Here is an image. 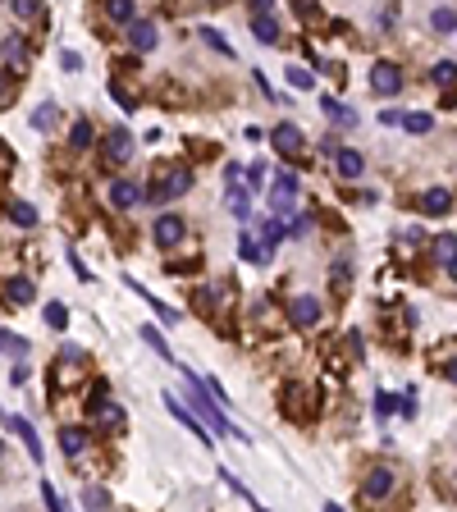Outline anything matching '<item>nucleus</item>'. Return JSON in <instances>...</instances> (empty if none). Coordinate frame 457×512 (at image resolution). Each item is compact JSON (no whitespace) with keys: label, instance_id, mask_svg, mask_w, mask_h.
<instances>
[{"label":"nucleus","instance_id":"1","mask_svg":"<svg viewBox=\"0 0 457 512\" xmlns=\"http://www.w3.org/2000/svg\"><path fill=\"white\" fill-rule=\"evenodd\" d=\"M174 366H179V371H183V380H188V389H192V407H197V417L206 421V426L215 430V434H233V439H242V443H247L251 434H242V430H238V426H233V421L225 417V412H220L215 403H210V398H215V393L206 389V380H197V375H192V371H188V366H183V362H174Z\"/></svg>","mask_w":457,"mask_h":512},{"label":"nucleus","instance_id":"2","mask_svg":"<svg viewBox=\"0 0 457 512\" xmlns=\"http://www.w3.org/2000/svg\"><path fill=\"white\" fill-rule=\"evenodd\" d=\"M160 398H165V412H170V417H174V421H179V426H183V430H188V434H197V439H201V443H206V448H210V443H215V430H210V426H206V421H197V417H192V412H188V407H183V403H179V398H174V393H160Z\"/></svg>","mask_w":457,"mask_h":512},{"label":"nucleus","instance_id":"3","mask_svg":"<svg viewBox=\"0 0 457 512\" xmlns=\"http://www.w3.org/2000/svg\"><path fill=\"white\" fill-rule=\"evenodd\" d=\"M293 197H297V174L284 169V174L275 179V192H270V206H275V215L284 220V225L293 220Z\"/></svg>","mask_w":457,"mask_h":512},{"label":"nucleus","instance_id":"4","mask_svg":"<svg viewBox=\"0 0 457 512\" xmlns=\"http://www.w3.org/2000/svg\"><path fill=\"white\" fill-rule=\"evenodd\" d=\"M151 243L160 247V252L179 247V243H183V215H155V225H151Z\"/></svg>","mask_w":457,"mask_h":512},{"label":"nucleus","instance_id":"5","mask_svg":"<svg viewBox=\"0 0 457 512\" xmlns=\"http://www.w3.org/2000/svg\"><path fill=\"white\" fill-rule=\"evenodd\" d=\"M188 188H192V169H170L165 183H155L147 192V201H170V197H179V192H188Z\"/></svg>","mask_w":457,"mask_h":512},{"label":"nucleus","instance_id":"6","mask_svg":"<svg viewBox=\"0 0 457 512\" xmlns=\"http://www.w3.org/2000/svg\"><path fill=\"white\" fill-rule=\"evenodd\" d=\"M371 92H380V96L403 92V69H398V64H388V60H380L371 69Z\"/></svg>","mask_w":457,"mask_h":512},{"label":"nucleus","instance_id":"7","mask_svg":"<svg viewBox=\"0 0 457 512\" xmlns=\"http://www.w3.org/2000/svg\"><path fill=\"white\" fill-rule=\"evenodd\" d=\"M129 160H133V138L129 129H114L105 138V165H129Z\"/></svg>","mask_w":457,"mask_h":512},{"label":"nucleus","instance_id":"8","mask_svg":"<svg viewBox=\"0 0 457 512\" xmlns=\"http://www.w3.org/2000/svg\"><path fill=\"white\" fill-rule=\"evenodd\" d=\"M138 201H142V188H138V183H129V179H114L110 183V206L114 210H133Z\"/></svg>","mask_w":457,"mask_h":512},{"label":"nucleus","instance_id":"9","mask_svg":"<svg viewBox=\"0 0 457 512\" xmlns=\"http://www.w3.org/2000/svg\"><path fill=\"white\" fill-rule=\"evenodd\" d=\"M5 426L14 430V434H23V448H28V458L42 467V439H37V430H32V421H23V417H5Z\"/></svg>","mask_w":457,"mask_h":512},{"label":"nucleus","instance_id":"10","mask_svg":"<svg viewBox=\"0 0 457 512\" xmlns=\"http://www.w3.org/2000/svg\"><path fill=\"white\" fill-rule=\"evenodd\" d=\"M155 42H160L155 23H142V18H133V23H129V46H133V51H155Z\"/></svg>","mask_w":457,"mask_h":512},{"label":"nucleus","instance_id":"11","mask_svg":"<svg viewBox=\"0 0 457 512\" xmlns=\"http://www.w3.org/2000/svg\"><path fill=\"white\" fill-rule=\"evenodd\" d=\"M270 142H275L279 156H297V147H302V133H297V124H279V129L270 133Z\"/></svg>","mask_w":457,"mask_h":512},{"label":"nucleus","instance_id":"12","mask_svg":"<svg viewBox=\"0 0 457 512\" xmlns=\"http://www.w3.org/2000/svg\"><path fill=\"white\" fill-rule=\"evenodd\" d=\"M124 284H129V288H133V293H138V297H147V306H151V311H155V316H160V321H165V325H179V321H183V316H179V311H174V306H165V302H160V297H151V293H147V288H142V284H138V279H124Z\"/></svg>","mask_w":457,"mask_h":512},{"label":"nucleus","instance_id":"13","mask_svg":"<svg viewBox=\"0 0 457 512\" xmlns=\"http://www.w3.org/2000/svg\"><path fill=\"white\" fill-rule=\"evenodd\" d=\"M334 165L343 179H362V169H366V160H362V151H352V147H338L334 151Z\"/></svg>","mask_w":457,"mask_h":512},{"label":"nucleus","instance_id":"14","mask_svg":"<svg viewBox=\"0 0 457 512\" xmlns=\"http://www.w3.org/2000/svg\"><path fill=\"white\" fill-rule=\"evenodd\" d=\"M225 206H229V215L251 220V201H247V192H242V183H225Z\"/></svg>","mask_w":457,"mask_h":512},{"label":"nucleus","instance_id":"15","mask_svg":"<svg viewBox=\"0 0 457 512\" xmlns=\"http://www.w3.org/2000/svg\"><path fill=\"white\" fill-rule=\"evenodd\" d=\"M251 32H256V42L279 46V18L275 14H251Z\"/></svg>","mask_w":457,"mask_h":512},{"label":"nucleus","instance_id":"16","mask_svg":"<svg viewBox=\"0 0 457 512\" xmlns=\"http://www.w3.org/2000/svg\"><path fill=\"white\" fill-rule=\"evenodd\" d=\"M238 252H242V261H251V266H270V256H275L266 243H251L247 229H242V238H238Z\"/></svg>","mask_w":457,"mask_h":512},{"label":"nucleus","instance_id":"17","mask_svg":"<svg viewBox=\"0 0 457 512\" xmlns=\"http://www.w3.org/2000/svg\"><path fill=\"white\" fill-rule=\"evenodd\" d=\"M320 110H325V119H334V124H343V129H352L357 124V114L348 110L343 101H338V96H320Z\"/></svg>","mask_w":457,"mask_h":512},{"label":"nucleus","instance_id":"18","mask_svg":"<svg viewBox=\"0 0 457 512\" xmlns=\"http://www.w3.org/2000/svg\"><path fill=\"white\" fill-rule=\"evenodd\" d=\"M288 316H293L297 325H316V321H320V302H316V297H293Z\"/></svg>","mask_w":457,"mask_h":512},{"label":"nucleus","instance_id":"19","mask_svg":"<svg viewBox=\"0 0 457 512\" xmlns=\"http://www.w3.org/2000/svg\"><path fill=\"white\" fill-rule=\"evenodd\" d=\"M388 489H393V471H388V467H375L371 476H366V499H384Z\"/></svg>","mask_w":457,"mask_h":512},{"label":"nucleus","instance_id":"20","mask_svg":"<svg viewBox=\"0 0 457 512\" xmlns=\"http://www.w3.org/2000/svg\"><path fill=\"white\" fill-rule=\"evenodd\" d=\"M449 206H453V197H449L444 188L421 192V210H425V215H449Z\"/></svg>","mask_w":457,"mask_h":512},{"label":"nucleus","instance_id":"21","mask_svg":"<svg viewBox=\"0 0 457 512\" xmlns=\"http://www.w3.org/2000/svg\"><path fill=\"white\" fill-rule=\"evenodd\" d=\"M142 343H147L151 352L160 357V362H170V366H174V352H170V343H165V334L155 330V325H142Z\"/></svg>","mask_w":457,"mask_h":512},{"label":"nucleus","instance_id":"22","mask_svg":"<svg viewBox=\"0 0 457 512\" xmlns=\"http://www.w3.org/2000/svg\"><path fill=\"white\" fill-rule=\"evenodd\" d=\"M5 297H9V302H14V306H28V302H32V279H23V275H18V279H9V284H5Z\"/></svg>","mask_w":457,"mask_h":512},{"label":"nucleus","instance_id":"23","mask_svg":"<svg viewBox=\"0 0 457 512\" xmlns=\"http://www.w3.org/2000/svg\"><path fill=\"white\" fill-rule=\"evenodd\" d=\"M0 60H5L9 69H23V37H5V42H0Z\"/></svg>","mask_w":457,"mask_h":512},{"label":"nucleus","instance_id":"24","mask_svg":"<svg viewBox=\"0 0 457 512\" xmlns=\"http://www.w3.org/2000/svg\"><path fill=\"white\" fill-rule=\"evenodd\" d=\"M60 448H64V458H78V453L87 448V430H60Z\"/></svg>","mask_w":457,"mask_h":512},{"label":"nucleus","instance_id":"25","mask_svg":"<svg viewBox=\"0 0 457 512\" xmlns=\"http://www.w3.org/2000/svg\"><path fill=\"white\" fill-rule=\"evenodd\" d=\"M55 124H60V110H55L51 101H46V105H37V110H32V129H37V133H51Z\"/></svg>","mask_w":457,"mask_h":512},{"label":"nucleus","instance_id":"26","mask_svg":"<svg viewBox=\"0 0 457 512\" xmlns=\"http://www.w3.org/2000/svg\"><path fill=\"white\" fill-rule=\"evenodd\" d=\"M9 220H14L18 229H32L42 215H37V206H28V201H9Z\"/></svg>","mask_w":457,"mask_h":512},{"label":"nucleus","instance_id":"27","mask_svg":"<svg viewBox=\"0 0 457 512\" xmlns=\"http://www.w3.org/2000/svg\"><path fill=\"white\" fill-rule=\"evenodd\" d=\"M284 220H261V243H266L270 247V252H275V247H279V238H284Z\"/></svg>","mask_w":457,"mask_h":512},{"label":"nucleus","instance_id":"28","mask_svg":"<svg viewBox=\"0 0 457 512\" xmlns=\"http://www.w3.org/2000/svg\"><path fill=\"white\" fill-rule=\"evenodd\" d=\"M46 325H51V330L55 334H60V330H69V311H64V302H46Z\"/></svg>","mask_w":457,"mask_h":512},{"label":"nucleus","instance_id":"29","mask_svg":"<svg viewBox=\"0 0 457 512\" xmlns=\"http://www.w3.org/2000/svg\"><path fill=\"white\" fill-rule=\"evenodd\" d=\"M430 83H434V87H453V83H457V64H453V60H439V64L430 69Z\"/></svg>","mask_w":457,"mask_h":512},{"label":"nucleus","instance_id":"30","mask_svg":"<svg viewBox=\"0 0 457 512\" xmlns=\"http://www.w3.org/2000/svg\"><path fill=\"white\" fill-rule=\"evenodd\" d=\"M110 23H133V0H105Z\"/></svg>","mask_w":457,"mask_h":512},{"label":"nucleus","instance_id":"31","mask_svg":"<svg viewBox=\"0 0 457 512\" xmlns=\"http://www.w3.org/2000/svg\"><path fill=\"white\" fill-rule=\"evenodd\" d=\"M83 504H87V508H110V489L87 485V489H83Z\"/></svg>","mask_w":457,"mask_h":512},{"label":"nucleus","instance_id":"32","mask_svg":"<svg viewBox=\"0 0 457 512\" xmlns=\"http://www.w3.org/2000/svg\"><path fill=\"white\" fill-rule=\"evenodd\" d=\"M69 142H73V151L92 147V124H87V119H78V124H73V133H69Z\"/></svg>","mask_w":457,"mask_h":512},{"label":"nucleus","instance_id":"33","mask_svg":"<svg viewBox=\"0 0 457 512\" xmlns=\"http://www.w3.org/2000/svg\"><path fill=\"white\" fill-rule=\"evenodd\" d=\"M430 28H434V32H453V28H457V14H453V9H434V14H430Z\"/></svg>","mask_w":457,"mask_h":512},{"label":"nucleus","instance_id":"34","mask_svg":"<svg viewBox=\"0 0 457 512\" xmlns=\"http://www.w3.org/2000/svg\"><path fill=\"white\" fill-rule=\"evenodd\" d=\"M430 124H434L430 114H403V129L416 133V138H421V133H430Z\"/></svg>","mask_w":457,"mask_h":512},{"label":"nucleus","instance_id":"35","mask_svg":"<svg viewBox=\"0 0 457 512\" xmlns=\"http://www.w3.org/2000/svg\"><path fill=\"white\" fill-rule=\"evenodd\" d=\"M288 87H293V92H311L316 78H311V69H288Z\"/></svg>","mask_w":457,"mask_h":512},{"label":"nucleus","instance_id":"36","mask_svg":"<svg viewBox=\"0 0 457 512\" xmlns=\"http://www.w3.org/2000/svg\"><path fill=\"white\" fill-rule=\"evenodd\" d=\"M201 42H206V46H210V51H220V55H233V46H229V42H225V37H220V32H215V28H201Z\"/></svg>","mask_w":457,"mask_h":512},{"label":"nucleus","instance_id":"37","mask_svg":"<svg viewBox=\"0 0 457 512\" xmlns=\"http://www.w3.org/2000/svg\"><path fill=\"white\" fill-rule=\"evenodd\" d=\"M242 183H247L251 192H261V183H266V160H251V165H247V179H242Z\"/></svg>","mask_w":457,"mask_h":512},{"label":"nucleus","instance_id":"38","mask_svg":"<svg viewBox=\"0 0 457 512\" xmlns=\"http://www.w3.org/2000/svg\"><path fill=\"white\" fill-rule=\"evenodd\" d=\"M9 9H14L18 18H37L42 14V0H9Z\"/></svg>","mask_w":457,"mask_h":512},{"label":"nucleus","instance_id":"39","mask_svg":"<svg viewBox=\"0 0 457 512\" xmlns=\"http://www.w3.org/2000/svg\"><path fill=\"white\" fill-rule=\"evenodd\" d=\"M110 96L119 101V110H138V101H133V92L124 83H110Z\"/></svg>","mask_w":457,"mask_h":512},{"label":"nucleus","instance_id":"40","mask_svg":"<svg viewBox=\"0 0 457 512\" xmlns=\"http://www.w3.org/2000/svg\"><path fill=\"white\" fill-rule=\"evenodd\" d=\"M434 252H439V261H453L457 256V238H439V243H434Z\"/></svg>","mask_w":457,"mask_h":512},{"label":"nucleus","instance_id":"41","mask_svg":"<svg viewBox=\"0 0 457 512\" xmlns=\"http://www.w3.org/2000/svg\"><path fill=\"white\" fill-rule=\"evenodd\" d=\"M60 64L69 73H78V69H83V55H78V51H60Z\"/></svg>","mask_w":457,"mask_h":512},{"label":"nucleus","instance_id":"42","mask_svg":"<svg viewBox=\"0 0 457 512\" xmlns=\"http://www.w3.org/2000/svg\"><path fill=\"white\" fill-rule=\"evenodd\" d=\"M0 347H14V352H23L28 343H23V339H14V334H5V330H0Z\"/></svg>","mask_w":457,"mask_h":512},{"label":"nucleus","instance_id":"43","mask_svg":"<svg viewBox=\"0 0 457 512\" xmlns=\"http://www.w3.org/2000/svg\"><path fill=\"white\" fill-rule=\"evenodd\" d=\"M375 412H380V417H388V412H393V398H388V393H380V398H375Z\"/></svg>","mask_w":457,"mask_h":512},{"label":"nucleus","instance_id":"44","mask_svg":"<svg viewBox=\"0 0 457 512\" xmlns=\"http://www.w3.org/2000/svg\"><path fill=\"white\" fill-rule=\"evenodd\" d=\"M69 266H73V275H78V279H92V270H87V266H83V261H78L73 252H69Z\"/></svg>","mask_w":457,"mask_h":512},{"label":"nucleus","instance_id":"45","mask_svg":"<svg viewBox=\"0 0 457 512\" xmlns=\"http://www.w3.org/2000/svg\"><path fill=\"white\" fill-rule=\"evenodd\" d=\"M42 499H46V508H60V499H55V489L46 485V480H42Z\"/></svg>","mask_w":457,"mask_h":512},{"label":"nucleus","instance_id":"46","mask_svg":"<svg viewBox=\"0 0 457 512\" xmlns=\"http://www.w3.org/2000/svg\"><path fill=\"white\" fill-rule=\"evenodd\" d=\"M225 183H242V165H225Z\"/></svg>","mask_w":457,"mask_h":512},{"label":"nucleus","instance_id":"47","mask_svg":"<svg viewBox=\"0 0 457 512\" xmlns=\"http://www.w3.org/2000/svg\"><path fill=\"white\" fill-rule=\"evenodd\" d=\"M270 5L275 0H251V14H270Z\"/></svg>","mask_w":457,"mask_h":512},{"label":"nucleus","instance_id":"48","mask_svg":"<svg viewBox=\"0 0 457 512\" xmlns=\"http://www.w3.org/2000/svg\"><path fill=\"white\" fill-rule=\"evenodd\" d=\"M297 14H316V0H297Z\"/></svg>","mask_w":457,"mask_h":512},{"label":"nucleus","instance_id":"49","mask_svg":"<svg viewBox=\"0 0 457 512\" xmlns=\"http://www.w3.org/2000/svg\"><path fill=\"white\" fill-rule=\"evenodd\" d=\"M444 375H449V380L457 384V362H449V366H444Z\"/></svg>","mask_w":457,"mask_h":512},{"label":"nucleus","instance_id":"50","mask_svg":"<svg viewBox=\"0 0 457 512\" xmlns=\"http://www.w3.org/2000/svg\"><path fill=\"white\" fill-rule=\"evenodd\" d=\"M449 275H453V279H457V256H453V261H449Z\"/></svg>","mask_w":457,"mask_h":512},{"label":"nucleus","instance_id":"51","mask_svg":"<svg viewBox=\"0 0 457 512\" xmlns=\"http://www.w3.org/2000/svg\"><path fill=\"white\" fill-rule=\"evenodd\" d=\"M215 5H225V0H215Z\"/></svg>","mask_w":457,"mask_h":512}]
</instances>
